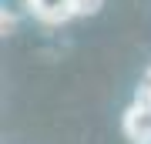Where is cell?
<instances>
[{"instance_id":"obj_2","label":"cell","mask_w":151,"mask_h":144,"mask_svg":"<svg viewBox=\"0 0 151 144\" xmlns=\"http://www.w3.org/2000/svg\"><path fill=\"white\" fill-rule=\"evenodd\" d=\"M30 14L44 24H64L70 20L77 10H74V0H27Z\"/></svg>"},{"instance_id":"obj_1","label":"cell","mask_w":151,"mask_h":144,"mask_svg":"<svg viewBox=\"0 0 151 144\" xmlns=\"http://www.w3.org/2000/svg\"><path fill=\"white\" fill-rule=\"evenodd\" d=\"M124 134L134 144H151V104L145 97H138L124 111Z\"/></svg>"},{"instance_id":"obj_3","label":"cell","mask_w":151,"mask_h":144,"mask_svg":"<svg viewBox=\"0 0 151 144\" xmlns=\"http://www.w3.org/2000/svg\"><path fill=\"white\" fill-rule=\"evenodd\" d=\"M104 0H74V10L77 14H97Z\"/></svg>"},{"instance_id":"obj_4","label":"cell","mask_w":151,"mask_h":144,"mask_svg":"<svg viewBox=\"0 0 151 144\" xmlns=\"http://www.w3.org/2000/svg\"><path fill=\"white\" fill-rule=\"evenodd\" d=\"M145 77H151V70H148V74H145Z\"/></svg>"}]
</instances>
